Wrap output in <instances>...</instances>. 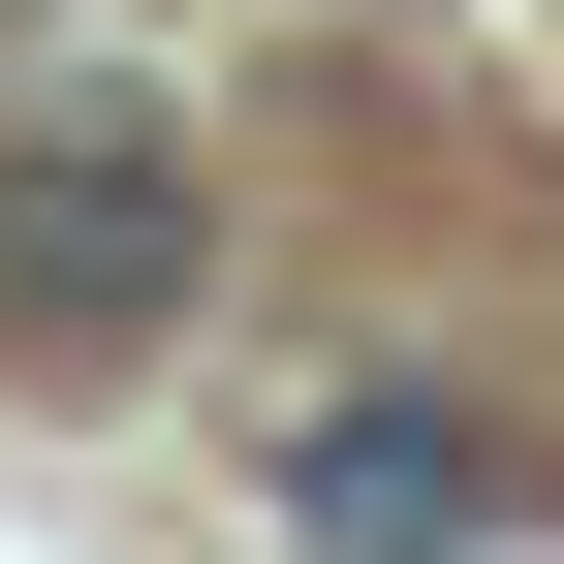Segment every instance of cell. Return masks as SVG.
Instances as JSON below:
<instances>
[{
    "label": "cell",
    "instance_id": "cell-1",
    "mask_svg": "<svg viewBox=\"0 0 564 564\" xmlns=\"http://www.w3.org/2000/svg\"><path fill=\"white\" fill-rule=\"evenodd\" d=\"M220 282V188H188V95H0V345L32 377H126Z\"/></svg>",
    "mask_w": 564,
    "mask_h": 564
},
{
    "label": "cell",
    "instance_id": "cell-2",
    "mask_svg": "<svg viewBox=\"0 0 564 564\" xmlns=\"http://www.w3.org/2000/svg\"><path fill=\"white\" fill-rule=\"evenodd\" d=\"M282 533L314 564H470L502 533V440H470L440 377H345V408H282Z\"/></svg>",
    "mask_w": 564,
    "mask_h": 564
}]
</instances>
